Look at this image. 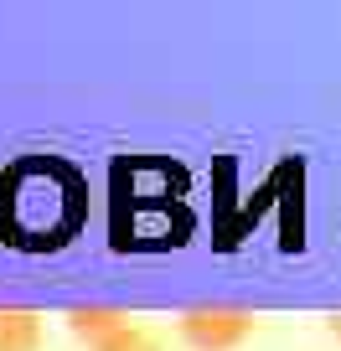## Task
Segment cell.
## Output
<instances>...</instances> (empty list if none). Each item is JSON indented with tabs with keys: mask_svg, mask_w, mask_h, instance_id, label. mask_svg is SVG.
<instances>
[{
	"mask_svg": "<svg viewBox=\"0 0 341 351\" xmlns=\"http://www.w3.org/2000/svg\"><path fill=\"white\" fill-rule=\"evenodd\" d=\"M187 171L155 155H124L109 176V232L119 253H165L191 238Z\"/></svg>",
	"mask_w": 341,
	"mask_h": 351,
	"instance_id": "cell-2",
	"label": "cell"
},
{
	"mask_svg": "<svg viewBox=\"0 0 341 351\" xmlns=\"http://www.w3.org/2000/svg\"><path fill=\"white\" fill-rule=\"evenodd\" d=\"M331 336H341V315H331Z\"/></svg>",
	"mask_w": 341,
	"mask_h": 351,
	"instance_id": "cell-7",
	"label": "cell"
},
{
	"mask_svg": "<svg viewBox=\"0 0 341 351\" xmlns=\"http://www.w3.org/2000/svg\"><path fill=\"white\" fill-rule=\"evenodd\" d=\"M89 222V181L57 155H26L0 171V243L21 253H57Z\"/></svg>",
	"mask_w": 341,
	"mask_h": 351,
	"instance_id": "cell-1",
	"label": "cell"
},
{
	"mask_svg": "<svg viewBox=\"0 0 341 351\" xmlns=\"http://www.w3.org/2000/svg\"><path fill=\"white\" fill-rule=\"evenodd\" d=\"M93 351H165V346H161V336H155V330H145V326H124L119 336H109L104 346H93Z\"/></svg>",
	"mask_w": 341,
	"mask_h": 351,
	"instance_id": "cell-6",
	"label": "cell"
},
{
	"mask_svg": "<svg viewBox=\"0 0 341 351\" xmlns=\"http://www.w3.org/2000/svg\"><path fill=\"white\" fill-rule=\"evenodd\" d=\"M42 341H47V320L36 310L0 305V351H42Z\"/></svg>",
	"mask_w": 341,
	"mask_h": 351,
	"instance_id": "cell-5",
	"label": "cell"
},
{
	"mask_svg": "<svg viewBox=\"0 0 341 351\" xmlns=\"http://www.w3.org/2000/svg\"><path fill=\"white\" fill-rule=\"evenodd\" d=\"M124 326H134L130 320V310H119V305H78V310H67V330H73L83 346H104L109 336H119Z\"/></svg>",
	"mask_w": 341,
	"mask_h": 351,
	"instance_id": "cell-4",
	"label": "cell"
},
{
	"mask_svg": "<svg viewBox=\"0 0 341 351\" xmlns=\"http://www.w3.org/2000/svg\"><path fill=\"white\" fill-rule=\"evenodd\" d=\"M253 310H243V305H191V310H181V320H176V336H181V346H191V351H238L243 341L253 336Z\"/></svg>",
	"mask_w": 341,
	"mask_h": 351,
	"instance_id": "cell-3",
	"label": "cell"
}]
</instances>
